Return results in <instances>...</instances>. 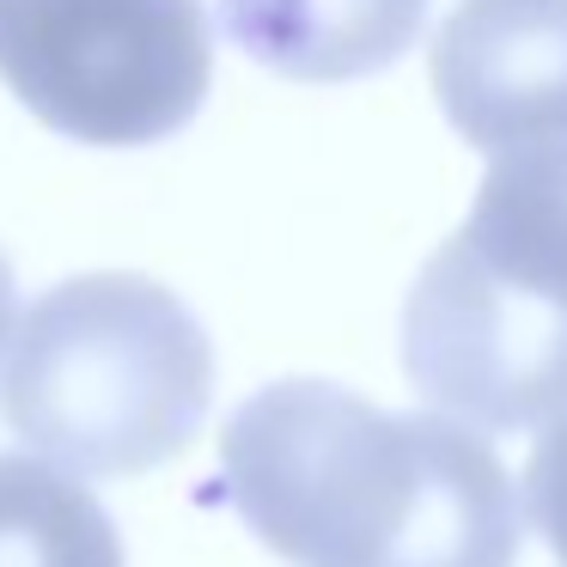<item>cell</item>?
<instances>
[{"label":"cell","instance_id":"cell-1","mask_svg":"<svg viewBox=\"0 0 567 567\" xmlns=\"http://www.w3.org/2000/svg\"><path fill=\"white\" fill-rule=\"evenodd\" d=\"M220 482L293 567H518V494L476 427L275 379L220 433Z\"/></svg>","mask_w":567,"mask_h":567},{"label":"cell","instance_id":"cell-2","mask_svg":"<svg viewBox=\"0 0 567 567\" xmlns=\"http://www.w3.org/2000/svg\"><path fill=\"white\" fill-rule=\"evenodd\" d=\"M403 372L482 433L567 409V141L494 153L470 220L409 287Z\"/></svg>","mask_w":567,"mask_h":567},{"label":"cell","instance_id":"cell-3","mask_svg":"<svg viewBox=\"0 0 567 567\" xmlns=\"http://www.w3.org/2000/svg\"><path fill=\"white\" fill-rule=\"evenodd\" d=\"M0 372V421L74 476L172 464L214 403V342L172 287L74 275L25 311Z\"/></svg>","mask_w":567,"mask_h":567},{"label":"cell","instance_id":"cell-4","mask_svg":"<svg viewBox=\"0 0 567 567\" xmlns=\"http://www.w3.org/2000/svg\"><path fill=\"white\" fill-rule=\"evenodd\" d=\"M0 80L86 147H153L202 111L214 31L202 0H0Z\"/></svg>","mask_w":567,"mask_h":567},{"label":"cell","instance_id":"cell-5","mask_svg":"<svg viewBox=\"0 0 567 567\" xmlns=\"http://www.w3.org/2000/svg\"><path fill=\"white\" fill-rule=\"evenodd\" d=\"M433 92L470 147L567 141V0H464L433 31Z\"/></svg>","mask_w":567,"mask_h":567},{"label":"cell","instance_id":"cell-6","mask_svg":"<svg viewBox=\"0 0 567 567\" xmlns=\"http://www.w3.org/2000/svg\"><path fill=\"white\" fill-rule=\"evenodd\" d=\"M427 0H220V25L281 80H367L415 43Z\"/></svg>","mask_w":567,"mask_h":567},{"label":"cell","instance_id":"cell-7","mask_svg":"<svg viewBox=\"0 0 567 567\" xmlns=\"http://www.w3.org/2000/svg\"><path fill=\"white\" fill-rule=\"evenodd\" d=\"M0 567H123V537L68 470L0 452Z\"/></svg>","mask_w":567,"mask_h":567},{"label":"cell","instance_id":"cell-8","mask_svg":"<svg viewBox=\"0 0 567 567\" xmlns=\"http://www.w3.org/2000/svg\"><path fill=\"white\" fill-rule=\"evenodd\" d=\"M525 506L537 537L555 549V561L567 567V409L543 421V440L530 445L525 464Z\"/></svg>","mask_w":567,"mask_h":567},{"label":"cell","instance_id":"cell-9","mask_svg":"<svg viewBox=\"0 0 567 567\" xmlns=\"http://www.w3.org/2000/svg\"><path fill=\"white\" fill-rule=\"evenodd\" d=\"M13 336V262L0 257V348Z\"/></svg>","mask_w":567,"mask_h":567}]
</instances>
